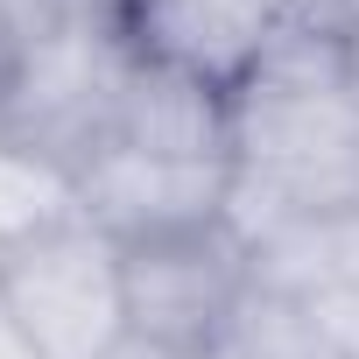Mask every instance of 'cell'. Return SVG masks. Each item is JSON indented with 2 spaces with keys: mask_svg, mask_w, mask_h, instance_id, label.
<instances>
[{
  "mask_svg": "<svg viewBox=\"0 0 359 359\" xmlns=\"http://www.w3.org/2000/svg\"><path fill=\"white\" fill-rule=\"evenodd\" d=\"M85 8H120V15H127V0H85Z\"/></svg>",
  "mask_w": 359,
  "mask_h": 359,
  "instance_id": "cell-14",
  "label": "cell"
},
{
  "mask_svg": "<svg viewBox=\"0 0 359 359\" xmlns=\"http://www.w3.org/2000/svg\"><path fill=\"white\" fill-rule=\"evenodd\" d=\"M310 8H324V0H296V15H310Z\"/></svg>",
  "mask_w": 359,
  "mask_h": 359,
  "instance_id": "cell-15",
  "label": "cell"
},
{
  "mask_svg": "<svg viewBox=\"0 0 359 359\" xmlns=\"http://www.w3.org/2000/svg\"><path fill=\"white\" fill-rule=\"evenodd\" d=\"M0 310L36 345V359H113L127 345V289L120 240L92 219H64L57 233L0 261Z\"/></svg>",
  "mask_w": 359,
  "mask_h": 359,
  "instance_id": "cell-4",
  "label": "cell"
},
{
  "mask_svg": "<svg viewBox=\"0 0 359 359\" xmlns=\"http://www.w3.org/2000/svg\"><path fill=\"white\" fill-rule=\"evenodd\" d=\"M85 0H0V22H8V36L15 43H29V36H43V29H57L64 15H78Z\"/></svg>",
  "mask_w": 359,
  "mask_h": 359,
  "instance_id": "cell-10",
  "label": "cell"
},
{
  "mask_svg": "<svg viewBox=\"0 0 359 359\" xmlns=\"http://www.w3.org/2000/svg\"><path fill=\"white\" fill-rule=\"evenodd\" d=\"M233 191H240L233 162H176V155L106 141L78 169V219H92L120 247H141V240H162V233L233 219Z\"/></svg>",
  "mask_w": 359,
  "mask_h": 359,
  "instance_id": "cell-5",
  "label": "cell"
},
{
  "mask_svg": "<svg viewBox=\"0 0 359 359\" xmlns=\"http://www.w3.org/2000/svg\"><path fill=\"white\" fill-rule=\"evenodd\" d=\"M64 219H78V176L0 141V261L43 233H57Z\"/></svg>",
  "mask_w": 359,
  "mask_h": 359,
  "instance_id": "cell-8",
  "label": "cell"
},
{
  "mask_svg": "<svg viewBox=\"0 0 359 359\" xmlns=\"http://www.w3.org/2000/svg\"><path fill=\"white\" fill-rule=\"evenodd\" d=\"M345 50H352V78H359V22L345 29Z\"/></svg>",
  "mask_w": 359,
  "mask_h": 359,
  "instance_id": "cell-13",
  "label": "cell"
},
{
  "mask_svg": "<svg viewBox=\"0 0 359 359\" xmlns=\"http://www.w3.org/2000/svg\"><path fill=\"white\" fill-rule=\"evenodd\" d=\"M226 359H345V352L331 345V331L303 303H289L275 289H254V303H247Z\"/></svg>",
  "mask_w": 359,
  "mask_h": 359,
  "instance_id": "cell-9",
  "label": "cell"
},
{
  "mask_svg": "<svg viewBox=\"0 0 359 359\" xmlns=\"http://www.w3.org/2000/svg\"><path fill=\"white\" fill-rule=\"evenodd\" d=\"M233 226L254 240L289 219L359 212V78L338 29L289 22L233 92Z\"/></svg>",
  "mask_w": 359,
  "mask_h": 359,
  "instance_id": "cell-1",
  "label": "cell"
},
{
  "mask_svg": "<svg viewBox=\"0 0 359 359\" xmlns=\"http://www.w3.org/2000/svg\"><path fill=\"white\" fill-rule=\"evenodd\" d=\"M8 57H15V36H8V22H0V78H8Z\"/></svg>",
  "mask_w": 359,
  "mask_h": 359,
  "instance_id": "cell-12",
  "label": "cell"
},
{
  "mask_svg": "<svg viewBox=\"0 0 359 359\" xmlns=\"http://www.w3.org/2000/svg\"><path fill=\"white\" fill-rule=\"evenodd\" d=\"M127 338L162 359H226L254 303V247L233 219L120 247Z\"/></svg>",
  "mask_w": 359,
  "mask_h": 359,
  "instance_id": "cell-3",
  "label": "cell"
},
{
  "mask_svg": "<svg viewBox=\"0 0 359 359\" xmlns=\"http://www.w3.org/2000/svg\"><path fill=\"white\" fill-rule=\"evenodd\" d=\"M113 141L148 148V155H176V162H233V92L141 50Z\"/></svg>",
  "mask_w": 359,
  "mask_h": 359,
  "instance_id": "cell-7",
  "label": "cell"
},
{
  "mask_svg": "<svg viewBox=\"0 0 359 359\" xmlns=\"http://www.w3.org/2000/svg\"><path fill=\"white\" fill-rule=\"evenodd\" d=\"M0 359H36V345L15 331V317H8V310H0Z\"/></svg>",
  "mask_w": 359,
  "mask_h": 359,
  "instance_id": "cell-11",
  "label": "cell"
},
{
  "mask_svg": "<svg viewBox=\"0 0 359 359\" xmlns=\"http://www.w3.org/2000/svg\"><path fill=\"white\" fill-rule=\"evenodd\" d=\"M134 64L141 43L120 8H78L57 29L15 43L8 78H0V141L78 176L113 141Z\"/></svg>",
  "mask_w": 359,
  "mask_h": 359,
  "instance_id": "cell-2",
  "label": "cell"
},
{
  "mask_svg": "<svg viewBox=\"0 0 359 359\" xmlns=\"http://www.w3.org/2000/svg\"><path fill=\"white\" fill-rule=\"evenodd\" d=\"M296 22V0H127V29L148 57L184 64L226 92L254 78V64Z\"/></svg>",
  "mask_w": 359,
  "mask_h": 359,
  "instance_id": "cell-6",
  "label": "cell"
}]
</instances>
